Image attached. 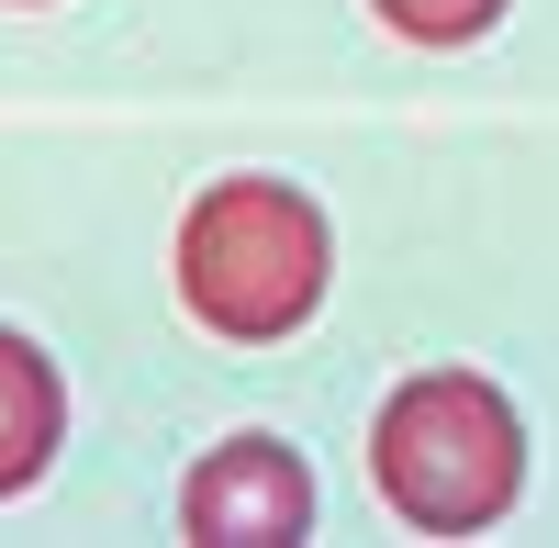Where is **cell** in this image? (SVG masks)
Wrapping results in <instances>:
<instances>
[{"mask_svg": "<svg viewBox=\"0 0 559 548\" xmlns=\"http://www.w3.org/2000/svg\"><path fill=\"white\" fill-rule=\"evenodd\" d=\"M369 481H381V504L426 537H471L515 504L526 481V426L515 403H503L481 370H426L381 403V426H369Z\"/></svg>", "mask_w": 559, "mask_h": 548, "instance_id": "1", "label": "cell"}, {"mask_svg": "<svg viewBox=\"0 0 559 548\" xmlns=\"http://www.w3.org/2000/svg\"><path fill=\"white\" fill-rule=\"evenodd\" d=\"M179 302L236 347L292 336L324 302V213L292 179H213L179 224Z\"/></svg>", "mask_w": 559, "mask_h": 548, "instance_id": "2", "label": "cell"}, {"mask_svg": "<svg viewBox=\"0 0 559 548\" xmlns=\"http://www.w3.org/2000/svg\"><path fill=\"white\" fill-rule=\"evenodd\" d=\"M179 526L202 548H280L313 526V470L280 437H224L191 470V492H179Z\"/></svg>", "mask_w": 559, "mask_h": 548, "instance_id": "3", "label": "cell"}, {"mask_svg": "<svg viewBox=\"0 0 559 548\" xmlns=\"http://www.w3.org/2000/svg\"><path fill=\"white\" fill-rule=\"evenodd\" d=\"M57 426H68L57 358H45L34 336L0 325V504H12L23 481H45V460H57Z\"/></svg>", "mask_w": 559, "mask_h": 548, "instance_id": "4", "label": "cell"}, {"mask_svg": "<svg viewBox=\"0 0 559 548\" xmlns=\"http://www.w3.org/2000/svg\"><path fill=\"white\" fill-rule=\"evenodd\" d=\"M403 45H471V34H492L503 23V0H369Z\"/></svg>", "mask_w": 559, "mask_h": 548, "instance_id": "5", "label": "cell"}]
</instances>
